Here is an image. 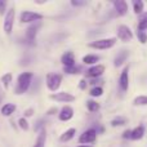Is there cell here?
Segmentation results:
<instances>
[{"label":"cell","instance_id":"8992f818","mask_svg":"<svg viewBox=\"0 0 147 147\" xmlns=\"http://www.w3.org/2000/svg\"><path fill=\"white\" fill-rule=\"evenodd\" d=\"M96 138H97V130L88 129L79 137V142L80 143H92L96 141Z\"/></svg>","mask_w":147,"mask_h":147},{"label":"cell","instance_id":"d6986e66","mask_svg":"<svg viewBox=\"0 0 147 147\" xmlns=\"http://www.w3.org/2000/svg\"><path fill=\"white\" fill-rule=\"evenodd\" d=\"M14 111H16V106L13 103H7L1 107V114L4 115V116H9V115H12Z\"/></svg>","mask_w":147,"mask_h":147},{"label":"cell","instance_id":"83f0119b","mask_svg":"<svg viewBox=\"0 0 147 147\" xmlns=\"http://www.w3.org/2000/svg\"><path fill=\"white\" fill-rule=\"evenodd\" d=\"M81 71V67L80 66H71V67H65V72L67 74H79Z\"/></svg>","mask_w":147,"mask_h":147},{"label":"cell","instance_id":"d6a6232c","mask_svg":"<svg viewBox=\"0 0 147 147\" xmlns=\"http://www.w3.org/2000/svg\"><path fill=\"white\" fill-rule=\"evenodd\" d=\"M130 136H132V130H125L124 134H123V138H130Z\"/></svg>","mask_w":147,"mask_h":147},{"label":"cell","instance_id":"836d02e7","mask_svg":"<svg viewBox=\"0 0 147 147\" xmlns=\"http://www.w3.org/2000/svg\"><path fill=\"white\" fill-rule=\"evenodd\" d=\"M32 114H34V110H32V109H30V110H26V111H25V116H26V117H28V116H32Z\"/></svg>","mask_w":147,"mask_h":147},{"label":"cell","instance_id":"e0dca14e","mask_svg":"<svg viewBox=\"0 0 147 147\" xmlns=\"http://www.w3.org/2000/svg\"><path fill=\"white\" fill-rule=\"evenodd\" d=\"M45 140H47V133L45 130H40V133H39L38 138H36V142L34 147H44L45 145Z\"/></svg>","mask_w":147,"mask_h":147},{"label":"cell","instance_id":"d4e9b609","mask_svg":"<svg viewBox=\"0 0 147 147\" xmlns=\"http://www.w3.org/2000/svg\"><path fill=\"white\" fill-rule=\"evenodd\" d=\"M10 81H12V74H5V75L1 76V83H3V85H4L5 89H8Z\"/></svg>","mask_w":147,"mask_h":147},{"label":"cell","instance_id":"8d00e7d4","mask_svg":"<svg viewBox=\"0 0 147 147\" xmlns=\"http://www.w3.org/2000/svg\"><path fill=\"white\" fill-rule=\"evenodd\" d=\"M78 147H92V146H85V145H81V146H78Z\"/></svg>","mask_w":147,"mask_h":147},{"label":"cell","instance_id":"d590c367","mask_svg":"<svg viewBox=\"0 0 147 147\" xmlns=\"http://www.w3.org/2000/svg\"><path fill=\"white\" fill-rule=\"evenodd\" d=\"M54 112H57V109H56V107H53V109L48 110V112H47V114H48V115H53Z\"/></svg>","mask_w":147,"mask_h":147},{"label":"cell","instance_id":"8fae6325","mask_svg":"<svg viewBox=\"0 0 147 147\" xmlns=\"http://www.w3.org/2000/svg\"><path fill=\"white\" fill-rule=\"evenodd\" d=\"M105 72V66L103 65H96V66L90 67L85 74L88 78H99L102 74Z\"/></svg>","mask_w":147,"mask_h":147},{"label":"cell","instance_id":"3957f363","mask_svg":"<svg viewBox=\"0 0 147 147\" xmlns=\"http://www.w3.org/2000/svg\"><path fill=\"white\" fill-rule=\"evenodd\" d=\"M62 83V76L58 74H48L47 75V86L51 90H57Z\"/></svg>","mask_w":147,"mask_h":147},{"label":"cell","instance_id":"603a6c76","mask_svg":"<svg viewBox=\"0 0 147 147\" xmlns=\"http://www.w3.org/2000/svg\"><path fill=\"white\" fill-rule=\"evenodd\" d=\"M133 103H134L136 106H146V105H147V96H138V97H136Z\"/></svg>","mask_w":147,"mask_h":147},{"label":"cell","instance_id":"4fadbf2b","mask_svg":"<svg viewBox=\"0 0 147 147\" xmlns=\"http://www.w3.org/2000/svg\"><path fill=\"white\" fill-rule=\"evenodd\" d=\"M61 61H62V63L65 65V67L75 66V56H74L72 52H66V53L62 56Z\"/></svg>","mask_w":147,"mask_h":147},{"label":"cell","instance_id":"9a60e30c","mask_svg":"<svg viewBox=\"0 0 147 147\" xmlns=\"http://www.w3.org/2000/svg\"><path fill=\"white\" fill-rule=\"evenodd\" d=\"M128 56H129V52H128V51H121V52H119V53H117V56L115 57L114 65H115V66H116V67L121 66V65L124 63L125 61H127Z\"/></svg>","mask_w":147,"mask_h":147},{"label":"cell","instance_id":"30bf717a","mask_svg":"<svg viewBox=\"0 0 147 147\" xmlns=\"http://www.w3.org/2000/svg\"><path fill=\"white\" fill-rule=\"evenodd\" d=\"M51 98L54 99V101H58V102H72V101H75V97L70 93H66V92L52 94Z\"/></svg>","mask_w":147,"mask_h":147},{"label":"cell","instance_id":"e575fe53","mask_svg":"<svg viewBox=\"0 0 147 147\" xmlns=\"http://www.w3.org/2000/svg\"><path fill=\"white\" fill-rule=\"evenodd\" d=\"M85 86H86V81L85 80H81L80 83H79V88L80 89H85Z\"/></svg>","mask_w":147,"mask_h":147},{"label":"cell","instance_id":"4316f807","mask_svg":"<svg viewBox=\"0 0 147 147\" xmlns=\"http://www.w3.org/2000/svg\"><path fill=\"white\" fill-rule=\"evenodd\" d=\"M102 93H103V89H102L101 86H94V88H92V90H90L92 97H99V96H102Z\"/></svg>","mask_w":147,"mask_h":147},{"label":"cell","instance_id":"7a4b0ae2","mask_svg":"<svg viewBox=\"0 0 147 147\" xmlns=\"http://www.w3.org/2000/svg\"><path fill=\"white\" fill-rule=\"evenodd\" d=\"M116 39L115 38H109V39H99V40L92 41L89 43V47L94 49H110L115 45Z\"/></svg>","mask_w":147,"mask_h":147},{"label":"cell","instance_id":"7402d4cb","mask_svg":"<svg viewBox=\"0 0 147 147\" xmlns=\"http://www.w3.org/2000/svg\"><path fill=\"white\" fill-rule=\"evenodd\" d=\"M99 57L98 56H94V54H88V56H85L83 58V62L86 65H93L96 63V62H98Z\"/></svg>","mask_w":147,"mask_h":147},{"label":"cell","instance_id":"ac0fdd59","mask_svg":"<svg viewBox=\"0 0 147 147\" xmlns=\"http://www.w3.org/2000/svg\"><path fill=\"white\" fill-rule=\"evenodd\" d=\"M138 30L140 31H145L147 30V12L142 13L140 16V21H138Z\"/></svg>","mask_w":147,"mask_h":147},{"label":"cell","instance_id":"ba28073f","mask_svg":"<svg viewBox=\"0 0 147 147\" xmlns=\"http://www.w3.org/2000/svg\"><path fill=\"white\" fill-rule=\"evenodd\" d=\"M13 22H14V9H9V12L7 13L4 20V31L5 34H10L13 28Z\"/></svg>","mask_w":147,"mask_h":147},{"label":"cell","instance_id":"5bb4252c","mask_svg":"<svg viewBox=\"0 0 147 147\" xmlns=\"http://www.w3.org/2000/svg\"><path fill=\"white\" fill-rule=\"evenodd\" d=\"M74 116V110L70 106H65L59 112V120L62 121H67Z\"/></svg>","mask_w":147,"mask_h":147},{"label":"cell","instance_id":"52a82bcc","mask_svg":"<svg viewBox=\"0 0 147 147\" xmlns=\"http://www.w3.org/2000/svg\"><path fill=\"white\" fill-rule=\"evenodd\" d=\"M119 85L123 92L128 90V88H129V67H125V69L123 70V72L120 74Z\"/></svg>","mask_w":147,"mask_h":147},{"label":"cell","instance_id":"5b68a950","mask_svg":"<svg viewBox=\"0 0 147 147\" xmlns=\"http://www.w3.org/2000/svg\"><path fill=\"white\" fill-rule=\"evenodd\" d=\"M43 18V16L39 14V13L35 12H28V10H25V12L21 13V22L23 23H31V22H35V21H40Z\"/></svg>","mask_w":147,"mask_h":147},{"label":"cell","instance_id":"6da1fadb","mask_svg":"<svg viewBox=\"0 0 147 147\" xmlns=\"http://www.w3.org/2000/svg\"><path fill=\"white\" fill-rule=\"evenodd\" d=\"M31 79L32 74L31 72H23L18 76L17 86H16V94H23L31 85Z\"/></svg>","mask_w":147,"mask_h":147},{"label":"cell","instance_id":"cb8c5ba5","mask_svg":"<svg viewBox=\"0 0 147 147\" xmlns=\"http://www.w3.org/2000/svg\"><path fill=\"white\" fill-rule=\"evenodd\" d=\"M124 124H127V119H125V117H121V116L115 117V119L111 121L112 127H120V125H124Z\"/></svg>","mask_w":147,"mask_h":147},{"label":"cell","instance_id":"1f68e13d","mask_svg":"<svg viewBox=\"0 0 147 147\" xmlns=\"http://www.w3.org/2000/svg\"><path fill=\"white\" fill-rule=\"evenodd\" d=\"M71 4L75 5V7H81V5H85V1H78V0H71Z\"/></svg>","mask_w":147,"mask_h":147},{"label":"cell","instance_id":"f546056e","mask_svg":"<svg viewBox=\"0 0 147 147\" xmlns=\"http://www.w3.org/2000/svg\"><path fill=\"white\" fill-rule=\"evenodd\" d=\"M18 124H20V127L22 128L23 130H27V129H28V123L26 121V119H25V117H22V119H20V120H18Z\"/></svg>","mask_w":147,"mask_h":147},{"label":"cell","instance_id":"277c9868","mask_svg":"<svg viewBox=\"0 0 147 147\" xmlns=\"http://www.w3.org/2000/svg\"><path fill=\"white\" fill-rule=\"evenodd\" d=\"M117 38L121 41H124V43H128V41H130L133 39V32L128 26L120 25L117 27Z\"/></svg>","mask_w":147,"mask_h":147},{"label":"cell","instance_id":"9c48e42d","mask_svg":"<svg viewBox=\"0 0 147 147\" xmlns=\"http://www.w3.org/2000/svg\"><path fill=\"white\" fill-rule=\"evenodd\" d=\"M41 23L40 22H36L34 25H31L30 27L26 30V39H27L30 43H34L35 41V38H36V34H38V30L40 28Z\"/></svg>","mask_w":147,"mask_h":147},{"label":"cell","instance_id":"4dcf8cb0","mask_svg":"<svg viewBox=\"0 0 147 147\" xmlns=\"http://www.w3.org/2000/svg\"><path fill=\"white\" fill-rule=\"evenodd\" d=\"M5 8H7V1L0 0V14H3L5 12Z\"/></svg>","mask_w":147,"mask_h":147},{"label":"cell","instance_id":"7c38bea8","mask_svg":"<svg viewBox=\"0 0 147 147\" xmlns=\"http://www.w3.org/2000/svg\"><path fill=\"white\" fill-rule=\"evenodd\" d=\"M114 7L119 16H125L128 13V4L124 0H116V1H114Z\"/></svg>","mask_w":147,"mask_h":147},{"label":"cell","instance_id":"ffe728a7","mask_svg":"<svg viewBox=\"0 0 147 147\" xmlns=\"http://www.w3.org/2000/svg\"><path fill=\"white\" fill-rule=\"evenodd\" d=\"M75 133H76V130L74 129V128H71V129L66 130V132H65L61 136V138H59V140H61L62 142H67V141L72 140V138H74V136H75Z\"/></svg>","mask_w":147,"mask_h":147},{"label":"cell","instance_id":"f1b7e54d","mask_svg":"<svg viewBox=\"0 0 147 147\" xmlns=\"http://www.w3.org/2000/svg\"><path fill=\"white\" fill-rule=\"evenodd\" d=\"M137 38H138V40H140L142 44H146L147 43V34L145 32V31L137 30Z\"/></svg>","mask_w":147,"mask_h":147},{"label":"cell","instance_id":"2e32d148","mask_svg":"<svg viewBox=\"0 0 147 147\" xmlns=\"http://www.w3.org/2000/svg\"><path fill=\"white\" fill-rule=\"evenodd\" d=\"M143 136H145V128H143L142 125H140V127L134 128V129L132 130V136H130V140L138 141V140H141Z\"/></svg>","mask_w":147,"mask_h":147},{"label":"cell","instance_id":"44dd1931","mask_svg":"<svg viewBox=\"0 0 147 147\" xmlns=\"http://www.w3.org/2000/svg\"><path fill=\"white\" fill-rule=\"evenodd\" d=\"M133 9L136 14H142L143 13V3L141 0H134L133 1Z\"/></svg>","mask_w":147,"mask_h":147},{"label":"cell","instance_id":"484cf974","mask_svg":"<svg viewBox=\"0 0 147 147\" xmlns=\"http://www.w3.org/2000/svg\"><path fill=\"white\" fill-rule=\"evenodd\" d=\"M86 107H88V110L90 112L98 111V110H99V105L97 103V102H94V101H88V102H86Z\"/></svg>","mask_w":147,"mask_h":147}]
</instances>
